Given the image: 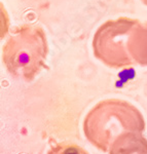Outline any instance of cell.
I'll return each mask as SVG.
<instances>
[{"mask_svg":"<svg viewBox=\"0 0 147 154\" xmlns=\"http://www.w3.org/2000/svg\"><path fill=\"white\" fill-rule=\"evenodd\" d=\"M145 128L140 111L123 100L102 101L84 118L83 131L88 140L102 151H110L119 140L140 137Z\"/></svg>","mask_w":147,"mask_h":154,"instance_id":"cell-1","label":"cell"},{"mask_svg":"<svg viewBox=\"0 0 147 154\" xmlns=\"http://www.w3.org/2000/svg\"><path fill=\"white\" fill-rule=\"evenodd\" d=\"M46 36L38 26L23 25L14 30L2 48V60L7 71L17 78L33 80L45 66Z\"/></svg>","mask_w":147,"mask_h":154,"instance_id":"cell-2","label":"cell"},{"mask_svg":"<svg viewBox=\"0 0 147 154\" xmlns=\"http://www.w3.org/2000/svg\"><path fill=\"white\" fill-rule=\"evenodd\" d=\"M136 21L134 19L119 18L101 25L94 35L95 57L112 68L131 66L127 42Z\"/></svg>","mask_w":147,"mask_h":154,"instance_id":"cell-3","label":"cell"},{"mask_svg":"<svg viewBox=\"0 0 147 154\" xmlns=\"http://www.w3.org/2000/svg\"><path fill=\"white\" fill-rule=\"evenodd\" d=\"M128 56L132 65L147 66V22L137 20L128 38Z\"/></svg>","mask_w":147,"mask_h":154,"instance_id":"cell-4","label":"cell"},{"mask_svg":"<svg viewBox=\"0 0 147 154\" xmlns=\"http://www.w3.org/2000/svg\"><path fill=\"white\" fill-rule=\"evenodd\" d=\"M47 154H89L80 146L73 143H60L53 146Z\"/></svg>","mask_w":147,"mask_h":154,"instance_id":"cell-5","label":"cell"},{"mask_svg":"<svg viewBox=\"0 0 147 154\" xmlns=\"http://www.w3.org/2000/svg\"><path fill=\"white\" fill-rule=\"evenodd\" d=\"M142 2H143L144 4H145V5H147V0H141Z\"/></svg>","mask_w":147,"mask_h":154,"instance_id":"cell-6","label":"cell"}]
</instances>
